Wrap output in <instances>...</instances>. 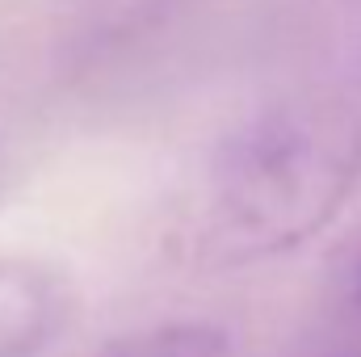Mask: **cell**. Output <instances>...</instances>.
Instances as JSON below:
<instances>
[{
	"label": "cell",
	"instance_id": "3957f363",
	"mask_svg": "<svg viewBox=\"0 0 361 357\" xmlns=\"http://www.w3.org/2000/svg\"><path fill=\"white\" fill-rule=\"evenodd\" d=\"M101 357H231V341L214 324L173 320V324H156L147 332H135V337L118 341Z\"/></svg>",
	"mask_w": 361,
	"mask_h": 357
},
{
	"label": "cell",
	"instance_id": "7a4b0ae2",
	"mask_svg": "<svg viewBox=\"0 0 361 357\" xmlns=\"http://www.w3.org/2000/svg\"><path fill=\"white\" fill-rule=\"evenodd\" d=\"M72 320V286L47 261L0 257V357H47Z\"/></svg>",
	"mask_w": 361,
	"mask_h": 357
},
{
	"label": "cell",
	"instance_id": "277c9868",
	"mask_svg": "<svg viewBox=\"0 0 361 357\" xmlns=\"http://www.w3.org/2000/svg\"><path fill=\"white\" fill-rule=\"evenodd\" d=\"M319 357H361V307H341V328Z\"/></svg>",
	"mask_w": 361,
	"mask_h": 357
},
{
	"label": "cell",
	"instance_id": "6da1fadb",
	"mask_svg": "<svg viewBox=\"0 0 361 357\" xmlns=\"http://www.w3.org/2000/svg\"><path fill=\"white\" fill-rule=\"evenodd\" d=\"M361 181V118L341 97L261 109L219 143L177 244L197 265H252L319 236Z\"/></svg>",
	"mask_w": 361,
	"mask_h": 357
}]
</instances>
